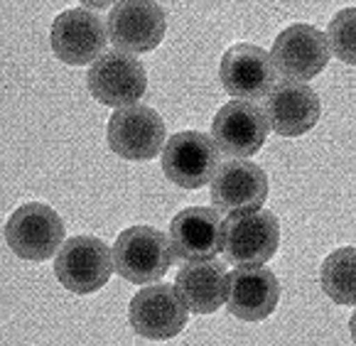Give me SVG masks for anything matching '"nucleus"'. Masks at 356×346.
<instances>
[{
	"label": "nucleus",
	"mask_w": 356,
	"mask_h": 346,
	"mask_svg": "<svg viewBox=\"0 0 356 346\" xmlns=\"http://www.w3.org/2000/svg\"><path fill=\"white\" fill-rule=\"evenodd\" d=\"M86 84L96 101L121 108V106H133L145 96L147 76L136 57L115 49V52L101 54L91 64Z\"/></svg>",
	"instance_id": "obj_11"
},
{
	"label": "nucleus",
	"mask_w": 356,
	"mask_h": 346,
	"mask_svg": "<svg viewBox=\"0 0 356 346\" xmlns=\"http://www.w3.org/2000/svg\"><path fill=\"white\" fill-rule=\"evenodd\" d=\"M280 299L278 278L263 265H236L229 273V307L231 317L243 322H261L273 315Z\"/></svg>",
	"instance_id": "obj_15"
},
{
	"label": "nucleus",
	"mask_w": 356,
	"mask_h": 346,
	"mask_svg": "<svg viewBox=\"0 0 356 346\" xmlns=\"http://www.w3.org/2000/svg\"><path fill=\"white\" fill-rule=\"evenodd\" d=\"M49 42L59 62L81 67V64L96 62L104 54L108 35L99 15L84 8H74L54 17Z\"/></svg>",
	"instance_id": "obj_12"
},
{
	"label": "nucleus",
	"mask_w": 356,
	"mask_h": 346,
	"mask_svg": "<svg viewBox=\"0 0 356 346\" xmlns=\"http://www.w3.org/2000/svg\"><path fill=\"white\" fill-rule=\"evenodd\" d=\"M330 40L322 30L307 22L290 25L275 37L270 59L283 76L295 81H309L325 72L330 62Z\"/></svg>",
	"instance_id": "obj_8"
},
{
	"label": "nucleus",
	"mask_w": 356,
	"mask_h": 346,
	"mask_svg": "<svg viewBox=\"0 0 356 346\" xmlns=\"http://www.w3.org/2000/svg\"><path fill=\"white\" fill-rule=\"evenodd\" d=\"M219 145L200 131H182L168 138L163 150V172L182 189H200L211 182L221 165Z\"/></svg>",
	"instance_id": "obj_6"
},
{
	"label": "nucleus",
	"mask_w": 356,
	"mask_h": 346,
	"mask_svg": "<svg viewBox=\"0 0 356 346\" xmlns=\"http://www.w3.org/2000/svg\"><path fill=\"white\" fill-rule=\"evenodd\" d=\"M322 104L320 96L314 94L302 81H280L275 89H270L266 101V115L270 128L283 138H298L312 131L320 121Z\"/></svg>",
	"instance_id": "obj_16"
},
{
	"label": "nucleus",
	"mask_w": 356,
	"mask_h": 346,
	"mask_svg": "<svg viewBox=\"0 0 356 346\" xmlns=\"http://www.w3.org/2000/svg\"><path fill=\"white\" fill-rule=\"evenodd\" d=\"M268 123L266 110L253 101H229L221 106L211 121V138L216 140L221 152L231 158H251L266 145Z\"/></svg>",
	"instance_id": "obj_10"
},
{
	"label": "nucleus",
	"mask_w": 356,
	"mask_h": 346,
	"mask_svg": "<svg viewBox=\"0 0 356 346\" xmlns=\"http://www.w3.org/2000/svg\"><path fill=\"white\" fill-rule=\"evenodd\" d=\"M128 320L136 334L150 341H168L187 327V304L177 288L168 283L152 285L133 295Z\"/></svg>",
	"instance_id": "obj_9"
},
{
	"label": "nucleus",
	"mask_w": 356,
	"mask_h": 346,
	"mask_svg": "<svg viewBox=\"0 0 356 346\" xmlns=\"http://www.w3.org/2000/svg\"><path fill=\"white\" fill-rule=\"evenodd\" d=\"M175 288L187 310H192L194 315H211L229 297V273L224 263L214 258L187 261V265L179 270Z\"/></svg>",
	"instance_id": "obj_18"
},
{
	"label": "nucleus",
	"mask_w": 356,
	"mask_h": 346,
	"mask_svg": "<svg viewBox=\"0 0 356 346\" xmlns=\"http://www.w3.org/2000/svg\"><path fill=\"white\" fill-rule=\"evenodd\" d=\"M6 241L22 261H47L64 243V221L52 206L30 201L8 219Z\"/></svg>",
	"instance_id": "obj_4"
},
{
	"label": "nucleus",
	"mask_w": 356,
	"mask_h": 346,
	"mask_svg": "<svg viewBox=\"0 0 356 346\" xmlns=\"http://www.w3.org/2000/svg\"><path fill=\"white\" fill-rule=\"evenodd\" d=\"M113 251L96 236H74L62 243L54 258V275L69 293L91 295L101 290L113 273Z\"/></svg>",
	"instance_id": "obj_3"
},
{
	"label": "nucleus",
	"mask_w": 356,
	"mask_h": 346,
	"mask_svg": "<svg viewBox=\"0 0 356 346\" xmlns=\"http://www.w3.org/2000/svg\"><path fill=\"white\" fill-rule=\"evenodd\" d=\"M170 241H172L175 258L179 261L214 258L224 241V221L219 216V209H209V206L182 209L170 224Z\"/></svg>",
	"instance_id": "obj_17"
},
{
	"label": "nucleus",
	"mask_w": 356,
	"mask_h": 346,
	"mask_svg": "<svg viewBox=\"0 0 356 346\" xmlns=\"http://www.w3.org/2000/svg\"><path fill=\"white\" fill-rule=\"evenodd\" d=\"M325 295L337 304H356V248H337L325 258L320 270Z\"/></svg>",
	"instance_id": "obj_19"
},
{
	"label": "nucleus",
	"mask_w": 356,
	"mask_h": 346,
	"mask_svg": "<svg viewBox=\"0 0 356 346\" xmlns=\"http://www.w3.org/2000/svg\"><path fill=\"white\" fill-rule=\"evenodd\" d=\"M327 40L337 59L356 64V8H344L332 17Z\"/></svg>",
	"instance_id": "obj_20"
},
{
	"label": "nucleus",
	"mask_w": 356,
	"mask_h": 346,
	"mask_svg": "<svg viewBox=\"0 0 356 346\" xmlns=\"http://www.w3.org/2000/svg\"><path fill=\"white\" fill-rule=\"evenodd\" d=\"M349 331H351V341L356 344V312L351 315V320H349Z\"/></svg>",
	"instance_id": "obj_22"
},
{
	"label": "nucleus",
	"mask_w": 356,
	"mask_h": 346,
	"mask_svg": "<svg viewBox=\"0 0 356 346\" xmlns=\"http://www.w3.org/2000/svg\"><path fill=\"white\" fill-rule=\"evenodd\" d=\"M175 251L163 231L152 226H131L113 243V263L121 278L133 285L157 283L170 270Z\"/></svg>",
	"instance_id": "obj_1"
},
{
	"label": "nucleus",
	"mask_w": 356,
	"mask_h": 346,
	"mask_svg": "<svg viewBox=\"0 0 356 346\" xmlns=\"http://www.w3.org/2000/svg\"><path fill=\"white\" fill-rule=\"evenodd\" d=\"M275 64L263 47L251 42H238L221 57L219 79L226 94L243 101H256L266 96L275 84Z\"/></svg>",
	"instance_id": "obj_13"
},
{
	"label": "nucleus",
	"mask_w": 356,
	"mask_h": 346,
	"mask_svg": "<svg viewBox=\"0 0 356 346\" xmlns=\"http://www.w3.org/2000/svg\"><path fill=\"white\" fill-rule=\"evenodd\" d=\"M280 246V224L273 211L231 214L224 221L221 251L231 265H263Z\"/></svg>",
	"instance_id": "obj_5"
},
{
	"label": "nucleus",
	"mask_w": 356,
	"mask_h": 346,
	"mask_svg": "<svg viewBox=\"0 0 356 346\" xmlns=\"http://www.w3.org/2000/svg\"><path fill=\"white\" fill-rule=\"evenodd\" d=\"M108 147L123 160L145 163L155 160L168 145L165 121L150 106H126L118 108L108 121Z\"/></svg>",
	"instance_id": "obj_2"
},
{
	"label": "nucleus",
	"mask_w": 356,
	"mask_h": 346,
	"mask_svg": "<svg viewBox=\"0 0 356 346\" xmlns=\"http://www.w3.org/2000/svg\"><path fill=\"white\" fill-rule=\"evenodd\" d=\"M79 3L86 8H94V10H106V8H111L118 0H79Z\"/></svg>",
	"instance_id": "obj_21"
},
{
	"label": "nucleus",
	"mask_w": 356,
	"mask_h": 346,
	"mask_svg": "<svg viewBox=\"0 0 356 346\" xmlns=\"http://www.w3.org/2000/svg\"><path fill=\"white\" fill-rule=\"evenodd\" d=\"M268 197V177L251 160H229L211 179V201L221 214L258 211Z\"/></svg>",
	"instance_id": "obj_14"
},
{
	"label": "nucleus",
	"mask_w": 356,
	"mask_h": 346,
	"mask_svg": "<svg viewBox=\"0 0 356 346\" xmlns=\"http://www.w3.org/2000/svg\"><path fill=\"white\" fill-rule=\"evenodd\" d=\"M108 40L131 54L152 52L168 30L165 10L155 0H118L108 13Z\"/></svg>",
	"instance_id": "obj_7"
}]
</instances>
